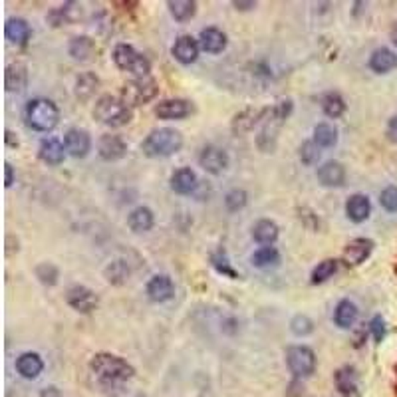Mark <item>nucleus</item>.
<instances>
[{
    "mask_svg": "<svg viewBox=\"0 0 397 397\" xmlns=\"http://www.w3.org/2000/svg\"><path fill=\"white\" fill-rule=\"evenodd\" d=\"M90 369L95 376L97 381H102L105 386H117L124 384L127 379H131L136 369L131 364H127L124 357L115 354H95L90 362Z\"/></svg>",
    "mask_w": 397,
    "mask_h": 397,
    "instance_id": "f257e3e1",
    "label": "nucleus"
},
{
    "mask_svg": "<svg viewBox=\"0 0 397 397\" xmlns=\"http://www.w3.org/2000/svg\"><path fill=\"white\" fill-rule=\"evenodd\" d=\"M181 147H183V136L179 134L177 129H171V127L153 129V131L141 141V151H143V155L151 157V159L173 155V153L181 151Z\"/></svg>",
    "mask_w": 397,
    "mask_h": 397,
    "instance_id": "f03ea898",
    "label": "nucleus"
},
{
    "mask_svg": "<svg viewBox=\"0 0 397 397\" xmlns=\"http://www.w3.org/2000/svg\"><path fill=\"white\" fill-rule=\"evenodd\" d=\"M26 122L34 131L48 134L60 122V109L48 97H34L26 105Z\"/></svg>",
    "mask_w": 397,
    "mask_h": 397,
    "instance_id": "7ed1b4c3",
    "label": "nucleus"
},
{
    "mask_svg": "<svg viewBox=\"0 0 397 397\" xmlns=\"http://www.w3.org/2000/svg\"><path fill=\"white\" fill-rule=\"evenodd\" d=\"M94 117L107 127H124L131 122V107L122 97L102 95L95 102Z\"/></svg>",
    "mask_w": 397,
    "mask_h": 397,
    "instance_id": "20e7f679",
    "label": "nucleus"
},
{
    "mask_svg": "<svg viewBox=\"0 0 397 397\" xmlns=\"http://www.w3.org/2000/svg\"><path fill=\"white\" fill-rule=\"evenodd\" d=\"M112 58H114L115 66L119 70L134 73L136 78H147L149 72H151V62L129 44H117L114 48Z\"/></svg>",
    "mask_w": 397,
    "mask_h": 397,
    "instance_id": "39448f33",
    "label": "nucleus"
},
{
    "mask_svg": "<svg viewBox=\"0 0 397 397\" xmlns=\"http://www.w3.org/2000/svg\"><path fill=\"white\" fill-rule=\"evenodd\" d=\"M157 94H159V88H157V82L151 76H147V78H134L131 82H127L122 88V100L129 107H139V105L149 104Z\"/></svg>",
    "mask_w": 397,
    "mask_h": 397,
    "instance_id": "423d86ee",
    "label": "nucleus"
},
{
    "mask_svg": "<svg viewBox=\"0 0 397 397\" xmlns=\"http://www.w3.org/2000/svg\"><path fill=\"white\" fill-rule=\"evenodd\" d=\"M286 366L296 377L312 376L316 369V354L308 345H290L286 350Z\"/></svg>",
    "mask_w": 397,
    "mask_h": 397,
    "instance_id": "0eeeda50",
    "label": "nucleus"
},
{
    "mask_svg": "<svg viewBox=\"0 0 397 397\" xmlns=\"http://www.w3.org/2000/svg\"><path fill=\"white\" fill-rule=\"evenodd\" d=\"M66 302L76 312L92 314L97 308L100 298H97V294L92 288H88L84 284H73L66 290Z\"/></svg>",
    "mask_w": 397,
    "mask_h": 397,
    "instance_id": "6e6552de",
    "label": "nucleus"
},
{
    "mask_svg": "<svg viewBox=\"0 0 397 397\" xmlns=\"http://www.w3.org/2000/svg\"><path fill=\"white\" fill-rule=\"evenodd\" d=\"M198 165L211 175H220L229 167V153L217 146H207L198 153Z\"/></svg>",
    "mask_w": 397,
    "mask_h": 397,
    "instance_id": "1a4fd4ad",
    "label": "nucleus"
},
{
    "mask_svg": "<svg viewBox=\"0 0 397 397\" xmlns=\"http://www.w3.org/2000/svg\"><path fill=\"white\" fill-rule=\"evenodd\" d=\"M193 114V104L183 97H173V100H163L155 105V115L159 119H185Z\"/></svg>",
    "mask_w": 397,
    "mask_h": 397,
    "instance_id": "9d476101",
    "label": "nucleus"
},
{
    "mask_svg": "<svg viewBox=\"0 0 397 397\" xmlns=\"http://www.w3.org/2000/svg\"><path fill=\"white\" fill-rule=\"evenodd\" d=\"M64 147L76 159H84L90 153V149H92V137H90V134L85 129L72 127L64 136Z\"/></svg>",
    "mask_w": 397,
    "mask_h": 397,
    "instance_id": "9b49d317",
    "label": "nucleus"
},
{
    "mask_svg": "<svg viewBox=\"0 0 397 397\" xmlns=\"http://www.w3.org/2000/svg\"><path fill=\"white\" fill-rule=\"evenodd\" d=\"M376 242L372 239H354L345 244L344 252H342V261L348 266H360L362 262H366L369 259V254L374 252Z\"/></svg>",
    "mask_w": 397,
    "mask_h": 397,
    "instance_id": "f8f14e48",
    "label": "nucleus"
},
{
    "mask_svg": "<svg viewBox=\"0 0 397 397\" xmlns=\"http://www.w3.org/2000/svg\"><path fill=\"white\" fill-rule=\"evenodd\" d=\"M146 292L149 296V300H153V302H167L175 296V284L167 274H155L147 283Z\"/></svg>",
    "mask_w": 397,
    "mask_h": 397,
    "instance_id": "ddd939ff",
    "label": "nucleus"
},
{
    "mask_svg": "<svg viewBox=\"0 0 397 397\" xmlns=\"http://www.w3.org/2000/svg\"><path fill=\"white\" fill-rule=\"evenodd\" d=\"M97 153H100V157L104 161H119V159L126 157L127 143L119 136L107 134V136L100 137V141H97Z\"/></svg>",
    "mask_w": 397,
    "mask_h": 397,
    "instance_id": "4468645a",
    "label": "nucleus"
},
{
    "mask_svg": "<svg viewBox=\"0 0 397 397\" xmlns=\"http://www.w3.org/2000/svg\"><path fill=\"white\" fill-rule=\"evenodd\" d=\"M198 48H201V44L198 40H195L193 36H189V34H183V36H179L175 44H173V48H171V54H173V58L181 64H193L197 60L198 56Z\"/></svg>",
    "mask_w": 397,
    "mask_h": 397,
    "instance_id": "2eb2a0df",
    "label": "nucleus"
},
{
    "mask_svg": "<svg viewBox=\"0 0 397 397\" xmlns=\"http://www.w3.org/2000/svg\"><path fill=\"white\" fill-rule=\"evenodd\" d=\"M4 85L11 94H22L28 85V68L24 64H8L4 72Z\"/></svg>",
    "mask_w": 397,
    "mask_h": 397,
    "instance_id": "dca6fc26",
    "label": "nucleus"
},
{
    "mask_svg": "<svg viewBox=\"0 0 397 397\" xmlns=\"http://www.w3.org/2000/svg\"><path fill=\"white\" fill-rule=\"evenodd\" d=\"M318 181L324 187H342L345 181V169L340 161H326L318 167Z\"/></svg>",
    "mask_w": 397,
    "mask_h": 397,
    "instance_id": "f3484780",
    "label": "nucleus"
},
{
    "mask_svg": "<svg viewBox=\"0 0 397 397\" xmlns=\"http://www.w3.org/2000/svg\"><path fill=\"white\" fill-rule=\"evenodd\" d=\"M80 18H82V6L78 2H66L60 8L48 12V16H46V20L50 22L54 28H58L62 24H72Z\"/></svg>",
    "mask_w": 397,
    "mask_h": 397,
    "instance_id": "a211bd4d",
    "label": "nucleus"
},
{
    "mask_svg": "<svg viewBox=\"0 0 397 397\" xmlns=\"http://www.w3.org/2000/svg\"><path fill=\"white\" fill-rule=\"evenodd\" d=\"M38 155H40V159H42L44 163H48V165H60L64 159H66V147L62 146L60 139H56V137H46V139L40 141Z\"/></svg>",
    "mask_w": 397,
    "mask_h": 397,
    "instance_id": "6ab92c4d",
    "label": "nucleus"
},
{
    "mask_svg": "<svg viewBox=\"0 0 397 397\" xmlns=\"http://www.w3.org/2000/svg\"><path fill=\"white\" fill-rule=\"evenodd\" d=\"M198 44L205 52L209 54H220L227 48V34L215 26L211 28H203L198 34Z\"/></svg>",
    "mask_w": 397,
    "mask_h": 397,
    "instance_id": "aec40b11",
    "label": "nucleus"
},
{
    "mask_svg": "<svg viewBox=\"0 0 397 397\" xmlns=\"http://www.w3.org/2000/svg\"><path fill=\"white\" fill-rule=\"evenodd\" d=\"M369 213H372V203H369L367 195L355 193V195H352V197L345 201V215H348L350 220L364 223L369 217Z\"/></svg>",
    "mask_w": 397,
    "mask_h": 397,
    "instance_id": "412c9836",
    "label": "nucleus"
},
{
    "mask_svg": "<svg viewBox=\"0 0 397 397\" xmlns=\"http://www.w3.org/2000/svg\"><path fill=\"white\" fill-rule=\"evenodd\" d=\"M4 34H6V40L11 44L24 46V44H28L32 36L30 24L24 18H8L4 24Z\"/></svg>",
    "mask_w": 397,
    "mask_h": 397,
    "instance_id": "4be33fe9",
    "label": "nucleus"
},
{
    "mask_svg": "<svg viewBox=\"0 0 397 397\" xmlns=\"http://www.w3.org/2000/svg\"><path fill=\"white\" fill-rule=\"evenodd\" d=\"M42 357L38 354H34V352H26V354L18 355V360H16V372L24 379H36V377L42 374Z\"/></svg>",
    "mask_w": 397,
    "mask_h": 397,
    "instance_id": "5701e85b",
    "label": "nucleus"
},
{
    "mask_svg": "<svg viewBox=\"0 0 397 397\" xmlns=\"http://www.w3.org/2000/svg\"><path fill=\"white\" fill-rule=\"evenodd\" d=\"M171 189L177 195H189L197 189V175L191 167H181L171 175Z\"/></svg>",
    "mask_w": 397,
    "mask_h": 397,
    "instance_id": "b1692460",
    "label": "nucleus"
},
{
    "mask_svg": "<svg viewBox=\"0 0 397 397\" xmlns=\"http://www.w3.org/2000/svg\"><path fill=\"white\" fill-rule=\"evenodd\" d=\"M97 85H100V78L94 72H84L76 78V85H73V94L80 102H88L92 100L94 94L97 92Z\"/></svg>",
    "mask_w": 397,
    "mask_h": 397,
    "instance_id": "393cba45",
    "label": "nucleus"
},
{
    "mask_svg": "<svg viewBox=\"0 0 397 397\" xmlns=\"http://www.w3.org/2000/svg\"><path fill=\"white\" fill-rule=\"evenodd\" d=\"M369 68L376 73H387L397 68V54L389 48H377L369 56Z\"/></svg>",
    "mask_w": 397,
    "mask_h": 397,
    "instance_id": "a878e982",
    "label": "nucleus"
},
{
    "mask_svg": "<svg viewBox=\"0 0 397 397\" xmlns=\"http://www.w3.org/2000/svg\"><path fill=\"white\" fill-rule=\"evenodd\" d=\"M68 52L78 62H90L95 54V42L90 36H76V38H72V42H70Z\"/></svg>",
    "mask_w": 397,
    "mask_h": 397,
    "instance_id": "bb28decb",
    "label": "nucleus"
},
{
    "mask_svg": "<svg viewBox=\"0 0 397 397\" xmlns=\"http://www.w3.org/2000/svg\"><path fill=\"white\" fill-rule=\"evenodd\" d=\"M264 112H266V109H244V112H241V114L232 119V131L239 134V136L251 131L256 124H262Z\"/></svg>",
    "mask_w": 397,
    "mask_h": 397,
    "instance_id": "cd10ccee",
    "label": "nucleus"
},
{
    "mask_svg": "<svg viewBox=\"0 0 397 397\" xmlns=\"http://www.w3.org/2000/svg\"><path fill=\"white\" fill-rule=\"evenodd\" d=\"M153 223H155L153 211L147 209V207H137L127 217V225L134 232H147V230L153 229Z\"/></svg>",
    "mask_w": 397,
    "mask_h": 397,
    "instance_id": "c85d7f7f",
    "label": "nucleus"
},
{
    "mask_svg": "<svg viewBox=\"0 0 397 397\" xmlns=\"http://www.w3.org/2000/svg\"><path fill=\"white\" fill-rule=\"evenodd\" d=\"M357 320V306L350 300H340L334 310V322L338 328L348 330L352 328Z\"/></svg>",
    "mask_w": 397,
    "mask_h": 397,
    "instance_id": "c756f323",
    "label": "nucleus"
},
{
    "mask_svg": "<svg viewBox=\"0 0 397 397\" xmlns=\"http://www.w3.org/2000/svg\"><path fill=\"white\" fill-rule=\"evenodd\" d=\"M336 387L340 389V396H354L357 393V379H355L354 367L344 366L336 372Z\"/></svg>",
    "mask_w": 397,
    "mask_h": 397,
    "instance_id": "7c9ffc66",
    "label": "nucleus"
},
{
    "mask_svg": "<svg viewBox=\"0 0 397 397\" xmlns=\"http://www.w3.org/2000/svg\"><path fill=\"white\" fill-rule=\"evenodd\" d=\"M252 239L261 244H272V242L278 239V225L271 219L259 220L254 227H252Z\"/></svg>",
    "mask_w": 397,
    "mask_h": 397,
    "instance_id": "2f4dec72",
    "label": "nucleus"
},
{
    "mask_svg": "<svg viewBox=\"0 0 397 397\" xmlns=\"http://www.w3.org/2000/svg\"><path fill=\"white\" fill-rule=\"evenodd\" d=\"M167 6L171 16L179 22L191 20L197 14V2H193V0H171L167 2Z\"/></svg>",
    "mask_w": 397,
    "mask_h": 397,
    "instance_id": "473e14b6",
    "label": "nucleus"
},
{
    "mask_svg": "<svg viewBox=\"0 0 397 397\" xmlns=\"http://www.w3.org/2000/svg\"><path fill=\"white\" fill-rule=\"evenodd\" d=\"M104 274L107 283L114 284V286H122L129 278V266L126 261H112L105 266Z\"/></svg>",
    "mask_w": 397,
    "mask_h": 397,
    "instance_id": "72a5a7b5",
    "label": "nucleus"
},
{
    "mask_svg": "<svg viewBox=\"0 0 397 397\" xmlns=\"http://www.w3.org/2000/svg\"><path fill=\"white\" fill-rule=\"evenodd\" d=\"M251 261L256 268H271V266H276L280 262V252L276 251L274 247H261L252 254Z\"/></svg>",
    "mask_w": 397,
    "mask_h": 397,
    "instance_id": "f704fd0d",
    "label": "nucleus"
},
{
    "mask_svg": "<svg viewBox=\"0 0 397 397\" xmlns=\"http://www.w3.org/2000/svg\"><path fill=\"white\" fill-rule=\"evenodd\" d=\"M338 261L336 259H326V261L318 262V266L312 271V276H310V280L312 284H322L326 283L328 278H332L336 272H338Z\"/></svg>",
    "mask_w": 397,
    "mask_h": 397,
    "instance_id": "c9c22d12",
    "label": "nucleus"
},
{
    "mask_svg": "<svg viewBox=\"0 0 397 397\" xmlns=\"http://www.w3.org/2000/svg\"><path fill=\"white\" fill-rule=\"evenodd\" d=\"M322 109L328 117H340L345 112V102L338 92H330L322 97Z\"/></svg>",
    "mask_w": 397,
    "mask_h": 397,
    "instance_id": "e433bc0d",
    "label": "nucleus"
},
{
    "mask_svg": "<svg viewBox=\"0 0 397 397\" xmlns=\"http://www.w3.org/2000/svg\"><path fill=\"white\" fill-rule=\"evenodd\" d=\"M314 141L320 147H334L338 143V129L330 124L314 127Z\"/></svg>",
    "mask_w": 397,
    "mask_h": 397,
    "instance_id": "4c0bfd02",
    "label": "nucleus"
},
{
    "mask_svg": "<svg viewBox=\"0 0 397 397\" xmlns=\"http://www.w3.org/2000/svg\"><path fill=\"white\" fill-rule=\"evenodd\" d=\"M211 264H213V266H215V271L219 272V274H223V276H229V278H239V272L232 268V264H230L229 256H227L225 249H219V251L211 254Z\"/></svg>",
    "mask_w": 397,
    "mask_h": 397,
    "instance_id": "58836bf2",
    "label": "nucleus"
},
{
    "mask_svg": "<svg viewBox=\"0 0 397 397\" xmlns=\"http://www.w3.org/2000/svg\"><path fill=\"white\" fill-rule=\"evenodd\" d=\"M36 278L42 284H46V286H54V284L58 283V278H60V271H58V266L52 264V262H40L36 266Z\"/></svg>",
    "mask_w": 397,
    "mask_h": 397,
    "instance_id": "ea45409f",
    "label": "nucleus"
},
{
    "mask_svg": "<svg viewBox=\"0 0 397 397\" xmlns=\"http://www.w3.org/2000/svg\"><path fill=\"white\" fill-rule=\"evenodd\" d=\"M247 201H249L247 191H242V189H232V191H229V193L225 195V207H227L230 213H237V211H241L242 207L247 205Z\"/></svg>",
    "mask_w": 397,
    "mask_h": 397,
    "instance_id": "a19ab883",
    "label": "nucleus"
},
{
    "mask_svg": "<svg viewBox=\"0 0 397 397\" xmlns=\"http://www.w3.org/2000/svg\"><path fill=\"white\" fill-rule=\"evenodd\" d=\"M320 146L310 139V141H304L302 146H300V161H302L304 165H316L318 163V159H320Z\"/></svg>",
    "mask_w": 397,
    "mask_h": 397,
    "instance_id": "79ce46f5",
    "label": "nucleus"
},
{
    "mask_svg": "<svg viewBox=\"0 0 397 397\" xmlns=\"http://www.w3.org/2000/svg\"><path fill=\"white\" fill-rule=\"evenodd\" d=\"M290 330H292L294 336H308L312 334L314 330V322L308 318V316H304V314H298V316H294L292 322H290Z\"/></svg>",
    "mask_w": 397,
    "mask_h": 397,
    "instance_id": "37998d69",
    "label": "nucleus"
},
{
    "mask_svg": "<svg viewBox=\"0 0 397 397\" xmlns=\"http://www.w3.org/2000/svg\"><path fill=\"white\" fill-rule=\"evenodd\" d=\"M379 203L381 207L389 213H396L397 211V187H387L381 191L379 195Z\"/></svg>",
    "mask_w": 397,
    "mask_h": 397,
    "instance_id": "c03bdc74",
    "label": "nucleus"
},
{
    "mask_svg": "<svg viewBox=\"0 0 397 397\" xmlns=\"http://www.w3.org/2000/svg\"><path fill=\"white\" fill-rule=\"evenodd\" d=\"M369 330H372V334L376 338V342H381L384 336H386V322H384V318L381 316H374V320L369 322Z\"/></svg>",
    "mask_w": 397,
    "mask_h": 397,
    "instance_id": "a18cd8bd",
    "label": "nucleus"
},
{
    "mask_svg": "<svg viewBox=\"0 0 397 397\" xmlns=\"http://www.w3.org/2000/svg\"><path fill=\"white\" fill-rule=\"evenodd\" d=\"M4 173H6V175H4V181H6V183H4V185H6V187H12V183H14V169H12V165L11 163H4Z\"/></svg>",
    "mask_w": 397,
    "mask_h": 397,
    "instance_id": "49530a36",
    "label": "nucleus"
},
{
    "mask_svg": "<svg viewBox=\"0 0 397 397\" xmlns=\"http://www.w3.org/2000/svg\"><path fill=\"white\" fill-rule=\"evenodd\" d=\"M232 6L237 8V11H251V8H254L256 6V2H242V0H235L232 2Z\"/></svg>",
    "mask_w": 397,
    "mask_h": 397,
    "instance_id": "de8ad7c7",
    "label": "nucleus"
},
{
    "mask_svg": "<svg viewBox=\"0 0 397 397\" xmlns=\"http://www.w3.org/2000/svg\"><path fill=\"white\" fill-rule=\"evenodd\" d=\"M40 397H62V396H60V391H58L56 387H46Z\"/></svg>",
    "mask_w": 397,
    "mask_h": 397,
    "instance_id": "09e8293b",
    "label": "nucleus"
},
{
    "mask_svg": "<svg viewBox=\"0 0 397 397\" xmlns=\"http://www.w3.org/2000/svg\"><path fill=\"white\" fill-rule=\"evenodd\" d=\"M396 131H397V117H391V122H389V136L393 137Z\"/></svg>",
    "mask_w": 397,
    "mask_h": 397,
    "instance_id": "8fccbe9b",
    "label": "nucleus"
},
{
    "mask_svg": "<svg viewBox=\"0 0 397 397\" xmlns=\"http://www.w3.org/2000/svg\"><path fill=\"white\" fill-rule=\"evenodd\" d=\"M391 42L397 46V24L393 26V28H391Z\"/></svg>",
    "mask_w": 397,
    "mask_h": 397,
    "instance_id": "3c124183",
    "label": "nucleus"
},
{
    "mask_svg": "<svg viewBox=\"0 0 397 397\" xmlns=\"http://www.w3.org/2000/svg\"><path fill=\"white\" fill-rule=\"evenodd\" d=\"M342 397H360V393H354V396H342Z\"/></svg>",
    "mask_w": 397,
    "mask_h": 397,
    "instance_id": "603ef678",
    "label": "nucleus"
}]
</instances>
